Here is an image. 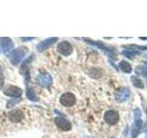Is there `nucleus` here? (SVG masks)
<instances>
[{
  "instance_id": "nucleus-2",
  "label": "nucleus",
  "mask_w": 147,
  "mask_h": 138,
  "mask_svg": "<svg viewBox=\"0 0 147 138\" xmlns=\"http://www.w3.org/2000/svg\"><path fill=\"white\" fill-rule=\"evenodd\" d=\"M119 113L114 110H109L108 112H106L104 114V121L106 123H108L109 125H116L119 122Z\"/></svg>"
},
{
  "instance_id": "nucleus-4",
  "label": "nucleus",
  "mask_w": 147,
  "mask_h": 138,
  "mask_svg": "<svg viewBox=\"0 0 147 138\" xmlns=\"http://www.w3.org/2000/svg\"><path fill=\"white\" fill-rule=\"evenodd\" d=\"M36 81L38 83V85H40L42 87H50L51 85L53 84V78L51 76V75L47 73H43V74H40V75L37 76Z\"/></svg>"
},
{
  "instance_id": "nucleus-20",
  "label": "nucleus",
  "mask_w": 147,
  "mask_h": 138,
  "mask_svg": "<svg viewBox=\"0 0 147 138\" xmlns=\"http://www.w3.org/2000/svg\"><path fill=\"white\" fill-rule=\"evenodd\" d=\"M34 38H21V40L23 41H30V40H33Z\"/></svg>"
},
{
  "instance_id": "nucleus-11",
  "label": "nucleus",
  "mask_w": 147,
  "mask_h": 138,
  "mask_svg": "<svg viewBox=\"0 0 147 138\" xmlns=\"http://www.w3.org/2000/svg\"><path fill=\"white\" fill-rule=\"evenodd\" d=\"M8 118L13 122H20L23 119V113L20 110H13L8 113Z\"/></svg>"
},
{
  "instance_id": "nucleus-5",
  "label": "nucleus",
  "mask_w": 147,
  "mask_h": 138,
  "mask_svg": "<svg viewBox=\"0 0 147 138\" xmlns=\"http://www.w3.org/2000/svg\"><path fill=\"white\" fill-rule=\"evenodd\" d=\"M130 96H131L130 89H127V87H121L115 93V98H116V100H118L119 102H124V101L128 100Z\"/></svg>"
},
{
  "instance_id": "nucleus-13",
  "label": "nucleus",
  "mask_w": 147,
  "mask_h": 138,
  "mask_svg": "<svg viewBox=\"0 0 147 138\" xmlns=\"http://www.w3.org/2000/svg\"><path fill=\"white\" fill-rule=\"evenodd\" d=\"M134 126H133L132 130H131V138H136L139 133H141V129H142V122L141 119H134Z\"/></svg>"
},
{
  "instance_id": "nucleus-16",
  "label": "nucleus",
  "mask_w": 147,
  "mask_h": 138,
  "mask_svg": "<svg viewBox=\"0 0 147 138\" xmlns=\"http://www.w3.org/2000/svg\"><path fill=\"white\" fill-rule=\"evenodd\" d=\"M131 80L132 82V84L134 85V87H138V89H144V82H142L139 77H137L135 76H132L131 77Z\"/></svg>"
},
{
  "instance_id": "nucleus-9",
  "label": "nucleus",
  "mask_w": 147,
  "mask_h": 138,
  "mask_svg": "<svg viewBox=\"0 0 147 138\" xmlns=\"http://www.w3.org/2000/svg\"><path fill=\"white\" fill-rule=\"evenodd\" d=\"M0 45H1V48L4 53H10L11 51L14 49V44L12 43V41L9 38H0Z\"/></svg>"
},
{
  "instance_id": "nucleus-14",
  "label": "nucleus",
  "mask_w": 147,
  "mask_h": 138,
  "mask_svg": "<svg viewBox=\"0 0 147 138\" xmlns=\"http://www.w3.org/2000/svg\"><path fill=\"white\" fill-rule=\"evenodd\" d=\"M27 98L31 101H39V97L36 95L35 91L31 89V87H27V92H26Z\"/></svg>"
},
{
  "instance_id": "nucleus-3",
  "label": "nucleus",
  "mask_w": 147,
  "mask_h": 138,
  "mask_svg": "<svg viewBox=\"0 0 147 138\" xmlns=\"http://www.w3.org/2000/svg\"><path fill=\"white\" fill-rule=\"evenodd\" d=\"M60 102L64 107H72L76 104V96L73 93L70 92H67V93H64L61 96L60 98Z\"/></svg>"
},
{
  "instance_id": "nucleus-19",
  "label": "nucleus",
  "mask_w": 147,
  "mask_h": 138,
  "mask_svg": "<svg viewBox=\"0 0 147 138\" xmlns=\"http://www.w3.org/2000/svg\"><path fill=\"white\" fill-rule=\"evenodd\" d=\"M4 80H5V77H4V74L1 67H0V89H2V87L4 86Z\"/></svg>"
},
{
  "instance_id": "nucleus-15",
  "label": "nucleus",
  "mask_w": 147,
  "mask_h": 138,
  "mask_svg": "<svg viewBox=\"0 0 147 138\" xmlns=\"http://www.w3.org/2000/svg\"><path fill=\"white\" fill-rule=\"evenodd\" d=\"M119 67L121 68V71H123L124 73H127V74H129V73H131V64H129L128 62H126V61H121L119 62Z\"/></svg>"
},
{
  "instance_id": "nucleus-8",
  "label": "nucleus",
  "mask_w": 147,
  "mask_h": 138,
  "mask_svg": "<svg viewBox=\"0 0 147 138\" xmlns=\"http://www.w3.org/2000/svg\"><path fill=\"white\" fill-rule=\"evenodd\" d=\"M4 94L12 98H18L22 95V89L16 86H8L4 90Z\"/></svg>"
},
{
  "instance_id": "nucleus-18",
  "label": "nucleus",
  "mask_w": 147,
  "mask_h": 138,
  "mask_svg": "<svg viewBox=\"0 0 147 138\" xmlns=\"http://www.w3.org/2000/svg\"><path fill=\"white\" fill-rule=\"evenodd\" d=\"M136 74L138 75H141V76H147V69L144 67H137L136 70H135Z\"/></svg>"
},
{
  "instance_id": "nucleus-7",
  "label": "nucleus",
  "mask_w": 147,
  "mask_h": 138,
  "mask_svg": "<svg viewBox=\"0 0 147 138\" xmlns=\"http://www.w3.org/2000/svg\"><path fill=\"white\" fill-rule=\"evenodd\" d=\"M54 122H55V124H56V126L59 129H61V130H63V131H69V130H71L72 124L65 118L57 117V118H55Z\"/></svg>"
},
{
  "instance_id": "nucleus-17",
  "label": "nucleus",
  "mask_w": 147,
  "mask_h": 138,
  "mask_svg": "<svg viewBox=\"0 0 147 138\" xmlns=\"http://www.w3.org/2000/svg\"><path fill=\"white\" fill-rule=\"evenodd\" d=\"M137 53H138V52H136V51H134L131 48H127L126 50L122 51V54L124 55V56H126V57L130 58V59L134 58V56Z\"/></svg>"
},
{
  "instance_id": "nucleus-1",
  "label": "nucleus",
  "mask_w": 147,
  "mask_h": 138,
  "mask_svg": "<svg viewBox=\"0 0 147 138\" xmlns=\"http://www.w3.org/2000/svg\"><path fill=\"white\" fill-rule=\"evenodd\" d=\"M28 52H29V50L25 46H21V47H18L16 50H14L10 54L11 64L14 66H18L22 61V59L27 55Z\"/></svg>"
},
{
  "instance_id": "nucleus-21",
  "label": "nucleus",
  "mask_w": 147,
  "mask_h": 138,
  "mask_svg": "<svg viewBox=\"0 0 147 138\" xmlns=\"http://www.w3.org/2000/svg\"><path fill=\"white\" fill-rule=\"evenodd\" d=\"M146 135H147V133H146Z\"/></svg>"
},
{
  "instance_id": "nucleus-12",
  "label": "nucleus",
  "mask_w": 147,
  "mask_h": 138,
  "mask_svg": "<svg viewBox=\"0 0 147 138\" xmlns=\"http://www.w3.org/2000/svg\"><path fill=\"white\" fill-rule=\"evenodd\" d=\"M86 43H90L91 45H94V46H96V47H98L99 49H101V50H103V51H105L106 53H108L109 54V56H113L114 55V53H113V52L110 49H109L108 47H106V46L103 44V43H99V41H91V40H89V39H84Z\"/></svg>"
},
{
  "instance_id": "nucleus-10",
  "label": "nucleus",
  "mask_w": 147,
  "mask_h": 138,
  "mask_svg": "<svg viewBox=\"0 0 147 138\" xmlns=\"http://www.w3.org/2000/svg\"><path fill=\"white\" fill-rule=\"evenodd\" d=\"M57 41H58V38H54L53 37V38H50V39L40 41V43L37 45V51H38V52H43L46 49H48L50 46L54 44Z\"/></svg>"
},
{
  "instance_id": "nucleus-6",
  "label": "nucleus",
  "mask_w": 147,
  "mask_h": 138,
  "mask_svg": "<svg viewBox=\"0 0 147 138\" xmlns=\"http://www.w3.org/2000/svg\"><path fill=\"white\" fill-rule=\"evenodd\" d=\"M57 50L61 54L64 55V56H68V55H70L72 53L73 47L71 43H69L66 41H63L57 45Z\"/></svg>"
}]
</instances>
